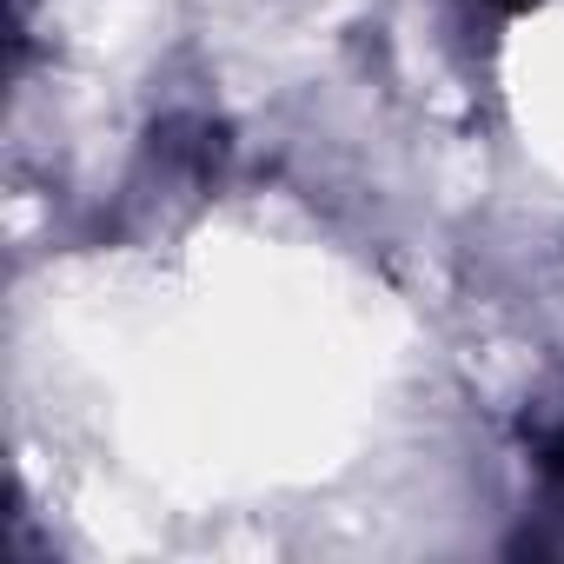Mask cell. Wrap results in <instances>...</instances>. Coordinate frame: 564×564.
I'll return each instance as SVG.
<instances>
[{
    "label": "cell",
    "mask_w": 564,
    "mask_h": 564,
    "mask_svg": "<svg viewBox=\"0 0 564 564\" xmlns=\"http://www.w3.org/2000/svg\"><path fill=\"white\" fill-rule=\"evenodd\" d=\"M551 471H557V478H564V438H557V445H551Z\"/></svg>",
    "instance_id": "1"
},
{
    "label": "cell",
    "mask_w": 564,
    "mask_h": 564,
    "mask_svg": "<svg viewBox=\"0 0 564 564\" xmlns=\"http://www.w3.org/2000/svg\"><path fill=\"white\" fill-rule=\"evenodd\" d=\"M498 8H511V14H518V8H531V0H498Z\"/></svg>",
    "instance_id": "2"
}]
</instances>
